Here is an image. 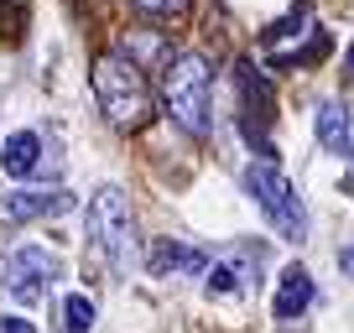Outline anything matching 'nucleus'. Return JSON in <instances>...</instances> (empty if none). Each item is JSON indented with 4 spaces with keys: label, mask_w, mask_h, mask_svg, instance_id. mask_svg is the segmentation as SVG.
Here are the masks:
<instances>
[{
    "label": "nucleus",
    "mask_w": 354,
    "mask_h": 333,
    "mask_svg": "<svg viewBox=\"0 0 354 333\" xmlns=\"http://www.w3.org/2000/svg\"><path fill=\"white\" fill-rule=\"evenodd\" d=\"M94 99H100L104 120H110L115 131H141L156 115L151 84H146L141 63H131L125 53H104L100 63H94Z\"/></svg>",
    "instance_id": "1"
},
{
    "label": "nucleus",
    "mask_w": 354,
    "mask_h": 333,
    "mask_svg": "<svg viewBox=\"0 0 354 333\" xmlns=\"http://www.w3.org/2000/svg\"><path fill=\"white\" fill-rule=\"evenodd\" d=\"M162 99L167 115L188 135L214 131V68L203 53H172L162 63Z\"/></svg>",
    "instance_id": "2"
},
{
    "label": "nucleus",
    "mask_w": 354,
    "mask_h": 333,
    "mask_svg": "<svg viewBox=\"0 0 354 333\" xmlns=\"http://www.w3.org/2000/svg\"><path fill=\"white\" fill-rule=\"evenodd\" d=\"M245 193L255 198V209L271 219V229L281 240H308V209H302L297 188L287 182L277 162H250L245 166Z\"/></svg>",
    "instance_id": "3"
},
{
    "label": "nucleus",
    "mask_w": 354,
    "mask_h": 333,
    "mask_svg": "<svg viewBox=\"0 0 354 333\" xmlns=\"http://www.w3.org/2000/svg\"><path fill=\"white\" fill-rule=\"evenodd\" d=\"M131 203H125L120 188L104 182L94 198H88V240L100 256H110V266H125L131 260Z\"/></svg>",
    "instance_id": "4"
},
{
    "label": "nucleus",
    "mask_w": 354,
    "mask_h": 333,
    "mask_svg": "<svg viewBox=\"0 0 354 333\" xmlns=\"http://www.w3.org/2000/svg\"><path fill=\"white\" fill-rule=\"evenodd\" d=\"M57 271H63L57 256H47L42 245H21V250L6 256V292L26 307H37L47 297V281H57Z\"/></svg>",
    "instance_id": "5"
},
{
    "label": "nucleus",
    "mask_w": 354,
    "mask_h": 333,
    "mask_svg": "<svg viewBox=\"0 0 354 333\" xmlns=\"http://www.w3.org/2000/svg\"><path fill=\"white\" fill-rule=\"evenodd\" d=\"M73 209V193L63 188H26V193H6L0 198V229H16V224H37V219H57V213Z\"/></svg>",
    "instance_id": "6"
},
{
    "label": "nucleus",
    "mask_w": 354,
    "mask_h": 333,
    "mask_svg": "<svg viewBox=\"0 0 354 333\" xmlns=\"http://www.w3.org/2000/svg\"><path fill=\"white\" fill-rule=\"evenodd\" d=\"M313 131H318V146L328 156H349L354 151V115H349V104H344V99H318Z\"/></svg>",
    "instance_id": "7"
},
{
    "label": "nucleus",
    "mask_w": 354,
    "mask_h": 333,
    "mask_svg": "<svg viewBox=\"0 0 354 333\" xmlns=\"http://www.w3.org/2000/svg\"><path fill=\"white\" fill-rule=\"evenodd\" d=\"M261 245L255 250H240V256H230V260H214L209 266V297H234V292H245L255 276H261Z\"/></svg>",
    "instance_id": "8"
},
{
    "label": "nucleus",
    "mask_w": 354,
    "mask_h": 333,
    "mask_svg": "<svg viewBox=\"0 0 354 333\" xmlns=\"http://www.w3.org/2000/svg\"><path fill=\"white\" fill-rule=\"evenodd\" d=\"M146 266H151V276H203L209 256L193 250V245H177V240H156L146 250Z\"/></svg>",
    "instance_id": "9"
},
{
    "label": "nucleus",
    "mask_w": 354,
    "mask_h": 333,
    "mask_svg": "<svg viewBox=\"0 0 354 333\" xmlns=\"http://www.w3.org/2000/svg\"><path fill=\"white\" fill-rule=\"evenodd\" d=\"M0 172L16 178V182L37 178V172H42V135H37V131L6 135V146H0Z\"/></svg>",
    "instance_id": "10"
},
{
    "label": "nucleus",
    "mask_w": 354,
    "mask_h": 333,
    "mask_svg": "<svg viewBox=\"0 0 354 333\" xmlns=\"http://www.w3.org/2000/svg\"><path fill=\"white\" fill-rule=\"evenodd\" d=\"M277 318L281 323H292V318H302V312L313 307V276H308V266H287L281 271V287H277Z\"/></svg>",
    "instance_id": "11"
},
{
    "label": "nucleus",
    "mask_w": 354,
    "mask_h": 333,
    "mask_svg": "<svg viewBox=\"0 0 354 333\" xmlns=\"http://www.w3.org/2000/svg\"><path fill=\"white\" fill-rule=\"evenodd\" d=\"M234 78H240V94H245V115H261V120H271V84H266V78L255 73L250 63L234 68Z\"/></svg>",
    "instance_id": "12"
},
{
    "label": "nucleus",
    "mask_w": 354,
    "mask_h": 333,
    "mask_svg": "<svg viewBox=\"0 0 354 333\" xmlns=\"http://www.w3.org/2000/svg\"><path fill=\"white\" fill-rule=\"evenodd\" d=\"M94 328V302L84 292H68L63 297V333H88Z\"/></svg>",
    "instance_id": "13"
},
{
    "label": "nucleus",
    "mask_w": 354,
    "mask_h": 333,
    "mask_svg": "<svg viewBox=\"0 0 354 333\" xmlns=\"http://www.w3.org/2000/svg\"><path fill=\"white\" fill-rule=\"evenodd\" d=\"M131 6H136L141 16H162V21H167V16H188L193 0H131Z\"/></svg>",
    "instance_id": "14"
},
{
    "label": "nucleus",
    "mask_w": 354,
    "mask_h": 333,
    "mask_svg": "<svg viewBox=\"0 0 354 333\" xmlns=\"http://www.w3.org/2000/svg\"><path fill=\"white\" fill-rule=\"evenodd\" d=\"M0 333H37V328L21 318V312H11V318H0Z\"/></svg>",
    "instance_id": "15"
},
{
    "label": "nucleus",
    "mask_w": 354,
    "mask_h": 333,
    "mask_svg": "<svg viewBox=\"0 0 354 333\" xmlns=\"http://www.w3.org/2000/svg\"><path fill=\"white\" fill-rule=\"evenodd\" d=\"M339 266H344V271L354 276V250H344V256H339Z\"/></svg>",
    "instance_id": "16"
},
{
    "label": "nucleus",
    "mask_w": 354,
    "mask_h": 333,
    "mask_svg": "<svg viewBox=\"0 0 354 333\" xmlns=\"http://www.w3.org/2000/svg\"><path fill=\"white\" fill-rule=\"evenodd\" d=\"M344 68H349V78H354V47H349V57H344Z\"/></svg>",
    "instance_id": "17"
}]
</instances>
